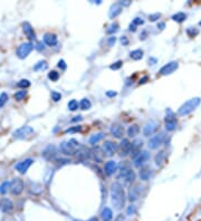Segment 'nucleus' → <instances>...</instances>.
I'll return each mask as SVG.
<instances>
[{
  "label": "nucleus",
  "instance_id": "obj_30",
  "mask_svg": "<svg viewBox=\"0 0 201 221\" xmlns=\"http://www.w3.org/2000/svg\"><path fill=\"white\" fill-rule=\"evenodd\" d=\"M103 137H104V134L103 133L94 134V135H92L89 139V144H92V145H95V144L98 143L101 140H103Z\"/></svg>",
  "mask_w": 201,
  "mask_h": 221
},
{
  "label": "nucleus",
  "instance_id": "obj_2",
  "mask_svg": "<svg viewBox=\"0 0 201 221\" xmlns=\"http://www.w3.org/2000/svg\"><path fill=\"white\" fill-rule=\"evenodd\" d=\"M80 145L75 139H70L68 141H64L59 144V150L65 155H75L79 151Z\"/></svg>",
  "mask_w": 201,
  "mask_h": 221
},
{
  "label": "nucleus",
  "instance_id": "obj_60",
  "mask_svg": "<svg viewBox=\"0 0 201 221\" xmlns=\"http://www.w3.org/2000/svg\"><path fill=\"white\" fill-rule=\"evenodd\" d=\"M82 120V116H75V118H73L72 122H77V121Z\"/></svg>",
  "mask_w": 201,
  "mask_h": 221
},
{
  "label": "nucleus",
  "instance_id": "obj_62",
  "mask_svg": "<svg viewBox=\"0 0 201 221\" xmlns=\"http://www.w3.org/2000/svg\"><path fill=\"white\" fill-rule=\"evenodd\" d=\"M149 61H152V63H153V65H154V63H156V59H154V58H151V59H149Z\"/></svg>",
  "mask_w": 201,
  "mask_h": 221
},
{
  "label": "nucleus",
  "instance_id": "obj_1",
  "mask_svg": "<svg viewBox=\"0 0 201 221\" xmlns=\"http://www.w3.org/2000/svg\"><path fill=\"white\" fill-rule=\"evenodd\" d=\"M111 200H112V204L114 205L116 210L123 209V207L125 205V191L120 182H114L111 185Z\"/></svg>",
  "mask_w": 201,
  "mask_h": 221
},
{
  "label": "nucleus",
  "instance_id": "obj_6",
  "mask_svg": "<svg viewBox=\"0 0 201 221\" xmlns=\"http://www.w3.org/2000/svg\"><path fill=\"white\" fill-rule=\"evenodd\" d=\"M32 49H34V45H32L30 41H28V43H22V45L17 48L16 54H17V56H18V58L25 59L30 53H31Z\"/></svg>",
  "mask_w": 201,
  "mask_h": 221
},
{
  "label": "nucleus",
  "instance_id": "obj_59",
  "mask_svg": "<svg viewBox=\"0 0 201 221\" xmlns=\"http://www.w3.org/2000/svg\"><path fill=\"white\" fill-rule=\"evenodd\" d=\"M158 28L159 29H164V28H165V24H164V22H159L158 24Z\"/></svg>",
  "mask_w": 201,
  "mask_h": 221
},
{
  "label": "nucleus",
  "instance_id": "obj_33",
  "mask_svg": "<svg viewBox=\"0 0 201 221\" xmlns=\"http://www.w3.org/2000/svg\"><path fill=\"white\" fill-rule=\"evenodd\" d=\"M164 160H165V152L164 151H160L156 154V159H154V161H156V164L158 165V166H160V165H162V163L164 162Z\"/></svg>",
  "mask_w": 201,
  "mask_h": 221
},
{
  "label": "nucleus",
  "instance_id": "obj_63",
  "mask_svg": "<svg viewBox=\"0 0 201 221\" xmlns=\"http://www.w3.org/2000/svg\"><path fill=\"white\" fill-rule=\"evenodd\" d=\"M199 26H201V20H200V22H199Z\"/></svg>",
  "mask_w": 201,
  "mask_h": 221
},
{
  "label": "nucleus",
  "instance_id": "obj_48",
  "mask_svg": "<svg viewBox=\"0 0 201 221\" xmlns=\"http://www.w3.org/2000/svg\"><path fill=\"white\" fill-rule=\"evenodd\" d=\"M133 25H135V26H141V25L144 24V20H143L142 18H139V17H136V18L133 19V22H132Z\"/></svg>",
  "mask_w": 201,
  "mask_h": 221
},
{
  "label": "nucleus",
  "instance_id": "obj_42",
  "mask_svg": "<svg viewBox=\"0 0 201 221\" xmlns=\"http://www.w3.org/2000/svg\"><path fill=\"white\" fill-rule=\"evenodd\" d=\"M17 86L20 88H24V89H26V88H28L30 86V82L28 79H22L19 80L18 84H17Z\"/></svg>",
  "mask_w": 201,
  "mask_h": 221
},
{
  "label": "nucleus",
  "instance_id": "obj_11",
  "mask_svg": "<svg viewBox=\"0 0 201 221\" xmlns=\"http://www.w3.org/2000/svg\"><path fill=\"white\" fill-rule=\"evenodd\" d=\"M142 189L143 186L141 185L140 183H135L134 185H132L129 190V200L131 202H134V201H136L137 199L140 198L141 195V192H142Z\"/></svg>",
  "mask_w": 201,
  "mask_h": 221
},
{
  "label": "nucleus",
  "instance_id": "obj_26",
  "mask_svg": "<svg viewBox=\"0 0 201 221\" xmlns=\"http://www.w3.org/2000/svg\"><path fill=\"white\" fill-rule=\"evenodd\" d=\"M139 133H140V127L136 124H133V125L129 126V128H127V135H129V137H135L136 135H139Z\"/></svg>",
  "mask_w": 201,
  "mask_h": 221
},
{
  "label": "nucleus",
  "instance_id": "obj_7",
  "mask_svg": "<svg viewBox=\"0 0 201 221\" xmlns=\"http://www.w3.org/2000/svg\"><path fill=\"white\" fill-rule=\"evenodd\" d=\"M164 139H165V134L164 132H161V133L154 134V135L149 140V143H147V147H150L151 150H156L161 144L163 143Z\"/></svg>",
  "mask_w": 201,
  "mask_h": 221
},
{
  "label": "nucleus",
  "instance_id": "obj_34",
  "mask_svg": "<svg viewBox=\"0 0 201 221\" xmlns=\"http://www.w3.org/2000/svg\"><path fill=\"white\" fill-rule=\"evenodd\" d=\"M30 186H32V188H30L29 191L31 192V193H34V195H40V193L43 192V186L40 185V184H38V183H34V184H32L31 183V185H30Z\"/></svg>",
  "mask_w": 201,
  "mask_h": 221
},
{
  "label": "nucleus",
  "instance_id": "obj_43",
  "mask_svg": "<svg viewBox=\"0 0 201 221\" xmlns=\"http://www.w3.org/2000/svg\"><path fill=\"white\" fill-rule=\"evenodd\" d=\"M8 101V94L7 93H1L0 94V108L5 106V104Z\"/></svg>",
  "mask_w": 201,
  "mask_h": 221
},
{
  "label": "nucleus",
  "instance_id": "obj_12",
  "mask_svg": "<svg viewBox=\"0 0 201 221\" xmlns=\"http://www.w3.org/2000/svg\"><path fill=\"white\" fill-rule=\"evenodd\" d=\"M178 68H179V63L178 61H170V63H168V64L161 67L159 73L161 75H163V76H166V75H170L172 73H174Z\"/></svg>",
  "mask_w": 201,
  "mask_h": 221
},
{
  "label": "nucleus",
  "instance_id": "obj_21",
  "mask_svg": "<svg viewBox=\"0 0 201 221\" xmlns=\"http://www.w3.org/2000/svg\"><path fill=\"white\" fill-rule=\"evenodd\" d=\"M22 30H24L25 35L28 37V39L34 40L36 38V34L35 31H34V28H32L31 25L28 22H25L24 24H22Z\"/></svg>",
  "mask_w": 201,
  "mask_h": 221
},
{
  "label": "nucleus",
  "instance_id": "obj_16",
  "mask_svg": "<svg viewBox=\"0 0 201 221\" xmlns=\"http://www.w3.org/2000/svg\"><path fill=\"white\" fill-rule=\"evenodd\" d=\"M41 155H43L44 159H45V160H47V161L55 160V159H56V155H57L56 147L50 144V145H48V147L44 150L43 153H41Z\"/></svg>",
  "mask_w": 201,
  "mask_h": 221
},
{
  "label": "nucleus",
  "instance_id": "obj_54",
  "mask_svg": "<svg viewBox=\"0 0 201 221\" xmlns=\"http://www.w3.org/2000/svg\"><path fill=\"white\" fill-rule=\"evenodd\" d=\"M127 213H129L130 216L133 214V213H135V208H134L133 205H130L129 208H127Z\"/></svg>",
  "mask_w": 201,
  "mask_h": 221
},
{
  "label": "nucleus",
  "instance_id": "obj_32",
  "mask_svg": "<svg viewBox=\"0 0 201 221\" xmlns=\"http://www.w3.org/2000/svg\"><path fill=\"white\" fill-rule=\"evenodd\" d=\"M92 156H93V159L96 162H101V161L103 160V157L105 156V153L103 152V153H101V150L99 149H97V152H96V150H93L92 151Z\"/></svg>",
  "mask_w": 201,
  "mask_h": 221
},
{
  "label": "nucleus",
  "instance_id": "obj_37",
  "mask_svg": "<svg viewBox=\"0 0 201 221\" xmlns=\"http://www.w3.org/2000/svg\"><path fill=\"white\" fill-rule=\"evenodd\" d=\"M26 95H27V91L26 89H22V91H19L17 92V93H15L13 97H15L16 101H22V99L26 97Z\"/></svg>",
  "mask_w": 201,
  "mask_h": 221
},
{
  "label": "nucleus",
  "instance_id": "obj_17",
  "mask_svg": "<svg viewBox=\"0 0 201 221\" xmlns=\"http://www.w3.org/2000/svg\"><path fill=\"white\" fill-rule=\"evenodd\" d=\"M143 147V141L142 140H134L133 142H132L131 144V156L133 157V159H135V157L137 156V155L141 153V149H142Z\"/></svg>",
  "mask_w": 201,
  "mask_h": 221
},
{
  "label": "nucleus",
  "instance_id": "obj_47",
  "mask_svg": "<svg viewBox=\"0 0 201 221\" xmlns=\"http://www.w3.org/2000/svg\"><path fill=\"white\" fill-rule=\"evenodd\" d=\"M161 18V13L160 12H156V13H152L149 16V19H150V22H156L159 19Z\"/></svg>",
  "mask_w": 201,
  "mask_h": 221
},
{
  "label": "nucleus",
  "instance_id": "obj_5",
  "mask_svg": "<svg viewBox=\"0 0 201 221\" xmlns=\"http://www.w3.org/2000/svg\"><path fill=\"white\" fill-rule=\"evenodd\" d=\"M135 178H136V175H135V173H134V171L132 170L131 168H129V166H124V168L121 169V172L117 176V179L123 180L125 184L133 183Z\"/></svg>",
  "mask_w": 201,
  "mask_h": 221
},
{
  "label": "nucleus",
  "instance_id": "obj_22",
  "mask_svg": "<svg viewBox=\"0 0 201 221\" xmlns=\"http://www.w3.org/2000/svg\"><path fill=\"white\" fill-rule=\"evenodd\" d=\"M122 10H123V7L120 5V2L114 3V5L111 6L110 12H108V17H110L111 19L116 18V17H117L118 15L122 12Z\"/></svg>",
  "mask_w": 201,
  "mask_h": 221
},
{
  "label": "nucleus",
  "instance_id": "obj_9",
  "mask_svg": "<svg viewBox=\"0 0 201 221\" xmlns=\"http://www.w3.org/2000/svg\"><path fill=\"white\" fill-rule=\"evenodd\" d=\"M24 189H25V184H24V181H22V179L15 178L12 181H11L10 191L13 195H22V192L24 191Z\"/></svg>",
  "mask_w": 201,
  "mask_h": 221
},
{
  "label": "nucleus",
  "instance_id": "obj_15",
  "mask_svg": "<svg viewBox=\"0 0 201 221\" xmlns=\"http://www.w3.org/2000/svg\"><path fill=\"white\" fill-rule=\"evenodd\" d=\"M32 163H34L32 159H26V160L20 161V162L17 163V164L15 165V169H16L20 174H25L27 172V170L31 166Z\"/></svg>",
  "mask_w": 201,
  "mask_h": 221
},
{
  "label": "nucleus",
  "instance_id": "obj_28",
  "mask_svg": "<svg viewBox=\"0 0 201 221\" xmlns=\"http://www.w3.org/2000/svg\"><path fill=\"white\" fill-rule=\"evenodd\" d=\"M143 50L142 49H135V50H132L130 53V57H131L133 60H140V59L143 58Z\"/></svg>",
  "mask_w": 201,
  "mask_h": 221
},
{
  "label": "nucleus",
  "instance_id": "obj_8",
  "mask_svg": "<svg viewBox=\"0 0 201 221\" xmlns=\"http://www.w3.org/2000/svg\"><path fill=\"white\" fill-rule=\"evenodd\" d=\"M168 115L164 118V123H165V130L166 131H174L177 128L178 125V121L174 116V114L171 112V109H168L166 111Z\"/></svg>",
  "mask_w": 201,
  "mask_h": 221
},
{
  "label": "nucleus",
  "instance_id": "obj_14",
  "mask_svg": "<svg viewBox=\"0 0 201 221\" xmlns=\"http://www.w3.org/2000/svg\"><path fill=\"white\" fill-rule=\"evenodd\" d=\"M149 159H150V153H149L147 151H142L136 157H135V159H133L134 160L133 161L134 166H136V168H141L142 165H144L145 163L149 161Z\"/></svg>",
  "mask_w": 201,
  "mask_h": 221
},
{
  "label": "nucleus",
  "instance_id": "obj_35",
  "mask_svg": "<svg viewBox=\"0 0 201 221\" xmlns=\"http://www.w3.org/2000/svg\"><path fill=\"white\" fill-rule=\"evenodd\" d=\"M10 185H11V182L9 181H3L2 183L0 184V193L1 195H6L8 190H10Z\"/></svg>",
  "mask_w": 201,
  "mask_h": 221
},
{
  "label": "nucleus",
  "instance_id": "obj_10",
  "mask_svg": "<svg viewBox=\"0 0 201 221\" xmlns=\"http://www.w3.org/2000/svg\"><path fill=\"white\" fill-rule=\"evenodd\" d=\"M118 150L117 143L112 141H105L103 144V152L105 153L106 156H113Z\"/></svg>",
  "mask_w": 201,
  "mask_h": 221
},
{
  "label": "nucleus",
  "instance_id": "obj_36",
  "mask_svg": "<svg viewBox=\"0 0 201 221\" xmlns=\"http://www.w3.org/2000/svg\"><path fill=\"white\" fill-rule=\"evenodd\" d=\"M79 106H80V108L82 109H89L91 108V106H92V103L89 102V99H87V98H83L82 101H80V103H79Z\"/></svg>",
  "mask_w": 201,
  "mask_h": 221
},
{
  "label": "nucleus",
  "instance_id": "obj_31",
  "mask_svg": "<svg viewBox=\"0 0 201 221\" xmlns=\"http://www.w3.org/2000/svg\"><path fill=\"white\" fill-rule=\"evenodd\" d=\"M185 19H187V15H185L184 12H177L172 16V20H173V22H179V24L183 22Z\"/></svg>",
  "mask_w": 201,
  "mask_h": 221
},
{
  "label": "nucleus",
  "instance_id": "obj_45",
  "mask_svg": "<svg viewBox=\"0 0 201 221\" xmlns=\"http://www.w3.org/2000/svg\"><path fill=\"white\" fill-rule=\"evenodd\" d=\"M82 130V126H73V127H69L67 128L66 131H65V133H76V132H79V131Z\"/></svg>",
  "mask_w": 201,
  "mask_h": 221
},
{
  "label": "nucleus",
  "instance_id": "obj_57",
  "mask_svg": "<svg viewBox=\"0 0 201 221\" xmlns=\"http://www.w3.org/2000/svg\"><path fill=\"white\" fill-rule=\"evenodd\" d=\"M36 48H37L38 50H44V44L43 43H38L37 44V46H36Z\"/></svg>",
  "mask_w": 201,
  "mask_h": 221
},
{
  "label": "nucleus",
  "instance_id": "obj_25",
  "mask_svg": "<svg viewBox=\"0 0 201 221\" xmlns=\"http://www.w3.org/2000/svg\"><path fill=\"white\" fill-rule=\"evenodd\" d=\"M151 174H152V170H151L149 166H143V168H141V170H140L139 175L142 181H147V180L150 179Z\"/></svg>",
  "mask_w": 201,
  "mask_h": 221
},
{
  "label": "nucleus",
  "instance_id": "obj_44",
  "mask_svg": "<svg viewBox=\"0 0 201 221\" xmlns=\"http://www.w3.org/2000/svg\"><path fill=\"white\" fill-rule=\"evenodd\" d=\"M122 64H123V61L117 60V61H115V63H113V64L110 66V68L112 70H120L121 67H122Z\"/></svg>",
  "mask_w": 201,
  "mask_h": 221
},
{
  "label": "nucleus",
  "instance_id": "obj_56",
  "mask_svg": "<svg viewBox=\"0 0 201 221\" xmlns=\"http://www.w3.org/2000/svg\"><path fill=\"white\" fill-rule=\"evenodd\" d=\"M115 221H125V217H124L123 214H118L115 218Z\"/></svg>",
  "mask_w": 201,
  "mask_h": 221
},
{
  "label": "nucleus",
  "instance_id": "obj_4",
  "mask_svg": "<svg viewBox=\"0 0 201 221\" xmlns=\"http://www.w3.org/2000/svg\"><path fill=\"white\" fill-rule=\"evenodd\" d=\"M35 133V131L31 126L25 125L22 126V127L17 128L15 132H13V137L17 140H25V139H29L32 134Z\"/></svg>",
  "mask_w": 201,
  "mask_h": 221
},
{
  "label": "nucleus",
  "instance_id": "obj_39",
  "mask_svg": "<svg viewBox=\"0 0 201 221\" xmlns=\"http://www.w3.org/2000/svg\"><path fill=\"white\" fill-rule=\"evenodd\" d=\"M185 32H187V35L189 36V37H196L199 34V30L197 29V28H193V27H189Z\"/></svg>",
  "mask_w": 201,
  "mask_h": 221
},
{
  "label": "nucleus",
  "instance_id": "obj_52",
  "mask_svg": "<svg viewBox=\"0 0 201 221\" xmlns=\"http://www.w3.org/2000/svg\"><path fill=\"white\" fill-rule=\"evenodd\" d=\"M147 80H149V76H143V77L139 80V84L140 85H143V84H145Z\"/></svg>",
  "mask_w": 201,
  "mask_h": 221
},
{
  "label": "nucleus",
  "instance_id": "obj_53",
  "mask_svg": "<svg viewBox=\"0 0 201 221\" xmlns=\"http://www.w3.org/2000/svg\"><path fill=\"white\" fill-rule=\"evenodd\" d=\"M58 162V164L63 165V164H67L68 162H70L69 160H67V159H60V160H56Z\"/></svg>",
  "mask_w": 201,
  "mask_h": 221
},
{
  "label": "nucleus",
  "instance_id": "obj_20",
  "mask_svg": "<svg viewBox=\"0 0 201 221\" xmlns=\"http://www.w3.org/2000/svg\"><path fill=\"white\" fill-rule=\"evenodd\" d=\"M131 142L127 139H123L121 141L120 144V150H121V155L122 156H126L131 153Z\"/></svg>",
  "mask_w": 201,
  "mask_h": 221
},
{
  "label": "nucleus",
  "instance_id": "obj_27",
  "mask_svg": "<svg viewBox=\"0 0 201 221\" xmlns=\"http://www.w3.org/2000/svg\"><path fill=\"white\" fill-rule=\"evenodd\" d=\"M101 218L103 219L104 221H110L111 219L113 218V212L110 208H104L101 213Z\"/></svg>",
  "mask_w": 201,
  "mask_h": 221
},
{
  "label": "nucleus",
  "instance_id": "obj_41",
  "mask_svg": "<svg viewBox=\"0 0 201 221\" xmlns=\"http://www.w3.org/2000/svg\"><path fill=\"white\" fill-rule=\"evenodd\" d=\"M117 30H118V25L117 24H112L106 29V34H108V35H113V34H115Z\"/></svg>",
  "mask_w": 201,
  "mask_h": 221
},
{
  "label": "nucleus",
  "instance_id": "obj_19",
  "mask_svg": "<svg viewBox=\"0 0 201 221\" xmlns=\"http://www.w3.org/2000/svg\"><path fill=\"white\" fill-rule=\"evenodd\" d=\"M110 133L115 139H122L124 135V127L120 124H113L110 128Z\"/></svg>",
  "mask_w": 201,
  "mask_h": 221
},
{
  "label": "nucleus",
  "instance_id": "obj_50",
  "mask_svg": "<svg viewBox=\"0 0 201 221\" xmlns=\"http://www.w3.org/2000/svg\"><path fill=\"white\" fill-rule=\"evenodd\" d=\"M115 41H116V37L115 36H112V37H110L108 39H107V45L113 46L114 44H115Z\"/></svg>",
  "mask_w": 201,
  "mask_h": 221
},
{
  "label": "nucleus",
  "instance_id": "obj_23",
  "mask_svg": "<svg viewBox=\"0 0 201 221\" xmlns=\"http://www.w3.org/2000/svg\"><path fill=\"white\" fill-rule=\"evenodd\" d=\"M44 43L47 46H56L57 43H58V39H57V36L55 34H51V32H48V34H45L44 36Z\"/></svg>",
  "mask_w": 201,
  "mask_h": 221
},
{
  "label": "nucleus",
  "instance_id": "obj_58",
  "mask_svg": "<svg viewBox=\"0 0 201 221\" xmlns=\"http://www.w3.org/2000/svg\"><path fill=\"white\" fill-rule=\"evenodd\" d=\"M129 30H130V31H135V30H136V26H135V25H133V24H131L129 26Z\"/></svg>",
  "mask_w": 201,
  "mask_h": 221
},
{
  "label": "nucleus",
  "instance_id": "obj_18",
  "mask_svg": "<svg viewBox=\"0 0 201 221\" xmlns=\"http://www.w3.org/2000/svg\"><path fill=\"white\" fill-rule=\"evenodd\" d=\"M13 208H15V205H13L12 201L10 199L2 198L0 200V210L3 213H10L13 210Z\"/></svg>",
  "mask_w": 201,
  "mask_h": 221
},
{
  "label": "nucleus",
  "instance_id": "obj_29",
  "mask_svg": "<svg viewBox=\"0 0 201 221\" xmlns=\"http://www.w3.org/2000/svg\"><path fill=\"white\" fill-rule=\"evenodd\" d=\"M48 68V64L46 60H39L37 64H35L34 66V70L35 72H40V70H46Z\"/></svg>",
  "mask_w": 201,
  "mask_h": 221
},
{
  "label": "nucleus",
  "instance_id": "obj_61",
  "mask_svg": "<svg viewBox=\"0 0 201 221\" xmlns=\"http://www.w3.org/2000/svg\"><path fill=\"white\" fill-rule=\"evenodd\" d=\"M87 221H98V219L95 218V217H94V218H91V219H89V220H87Z\"/></svg>",
  "mask_w": 201,
  "mask_h": 221
},
{
  "label": "nucleus",
  "instance_id": "obj_24",
  "mask_svg": "<svg viewBox=\"0 0 201 221\" xmlns=\"http://www.w3.org/2000/svg\"><path fill=\"white\" fill-rule=\"evenodd\" d=\"M117 170V163L115 161H108V162L105 163L104 166V172L107 174V175H112L114 174Z\"/></svg>",
  "mask_w": 201,
  "mask_h": 221
},
{
  "label": "nucleus",
  "instance_id": "obj_49",
  "mask_svg": "<svg viewBox=\"0 0 201 221\" xmlns=\"http://www.w3.org/2000/svg\"><path fill=\"white\" fill-rule=\"evenodd\" d=\"M57 66H58L62 70H65L67 68V65H66V63H65L64 59H60V60L58 61V65H57Z\"/></svg>",
  "mask_w": 201,
  "mask_h": 221
},
{
  "label": "nucleus",
  "instance_id": "obj_51",
  "mask_svg": "<svg viewBox=\"0 0 201 221\" xmlns=\"http://www.w3.org/2000/svg\"><path fill=\"white\" fill-rule=\"evenodd\" d=\"M121 43H122L123 46L129 45V39H127V37H126V36H122V37H121Z\"/></svg>",
  "mask_w": 201,
  "mask_h": 221
},
{
  "label": "nucleus",
  "instance_id": "obj_55",
  "mask_svg": "<svg viewBox=\"0 0 201 221\" xmlns=\"http://www.w3.org/2000/svg\"><path fill=\"white\" fill-rule=\"evenodd\" d=\"M106 96L107 97H114V96H116V92H114V91L106 92Z\"/></svg>",
  "mask_w": 201,
  "mask_h": 221
},
{
  "label": "nucleus",
  "instance_id": "obj_13",
  "mask_svg": "<svg viewBox=\"0 0 201 221\" xmlns=\"http://www.w3.org/2000/svg\"><path fill=\"white\" fill-rule=\"evenodd\" d=\"M159 128V123L156 121H150V122L145 124L144 128H143V135L149 137L151 135H154L156 133V131Z\"/></svg>",
  "mask_w": 201,
  "mask_h": 221
},
{
  "label": "nucleus",
  "instance_id": "obj_46",
  "mask_svg": "<svg viewBox=\"0 0 201 221\" xmlns=\"http://www.w3.org/2000/svg\"><path fill=\"white\" fill-rule=\"evenodd\" d=\"M60 98H62V94L58 92H51V99L54 102H58Z\"/></svg>",
  "mask_w": 201,
  "mask_h": 221
},
{
  "label": "nucleus",
  "instance_id": "obj_38",
  "mask_svg": "<svg viewBox=\"0 0 201 221\" xmlns=\"http://www.w3.org/2000/svg\"><path fill=\"white\" fill-rule=\"evenodd\" d=\"M67 106H68V109L69 111H76V109L78 108V106H79V104H78V102L76 101V99H72V101L68 102V104H67Z\"/></svg>",
  "mask_w": 201,
  "mask_h": 221
},
{
  "label": "nucleus",
  "instance_id": "obj_40",
  "mask_svg": "<svg viewBox=\"0 0 201 221\" xmlns=\"http://www.w3.org/2000/svg\"><path fill=\"white\" fill-rule=\"evenodd\" d=\"M48 78L51 82H57L59 79V73H57L56 70H51L48 73Z\"/></svg>",
  "mask_w": 201,
  "mask_h": 221
},
{
  "label": "nucleus",
  "instance_id": "obj_3",
  "mask_svg": "<svg viewBox=\"0 0 201 221\" xmlns=\"http://www.w3.org/2000/svg\"><path fill=\"white\" fill-rule=\"evenodd\" d=\"M201 99L199 97H194V98H191L189 101H187L185 103H183L181 106L178 109V115L180 116H185V115L190 114L191 112H193L197 107L200 105Z\"/></svg>",
  "mask_w": 201,
  "mask_h": 221
}]
</instances>
